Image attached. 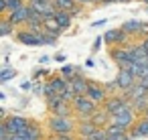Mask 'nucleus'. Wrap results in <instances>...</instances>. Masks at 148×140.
Returning a JSON list of instances; mask_svg holds the SVG:
<instances>
[{
    "mask_svg": "<svg viewBox=\"0 0 148 140\" xmlns=\"http://www.w3.org/2000/svg\"><path fill=\"white\" fill-rule=\"evenodd\" d=\"M79 124H75L73 116H53L47 120V128L53 134H73Z\"/></svg>",
    "mask_w": 148,
    "mask_h": 140,
    "instance_id": "nucleus-1",
    "label": "nucleus"
},
{
    "mask_svg": "<svg viewBox=\"0 0 148 140\" xmlns=\"http://www.w3.org/2000/svg\"><path fill=\"white\" fill-rule=\"evenodd\" d=\"M136 116H138V114L134 112V108H132V100H130V102L124 104V108H122L118 114L112 116V122H110V124H118V126L130 130V128L136 124Z\"/></svg>",
    "mask_w": 148,
    "mask_h": 140,
    "instance_id": "nucleus-2",
    "label": "nucleus"
},
{
    "mask_svg": "<svg viewBox=\"0 0 148 140\" xmlns=\"http://www.w3.org/2000/svg\"><path fill=\"white\" fill-rule=\"evenodd\" d=\"M71 104H73L75 116H81L83 120H85V118H89V116L97 110V106H99V104H95L89 95H75V100H73Z\"/></svg>",
    "mask_w": 148,
    "mask_h": 140,
    "instance_id": "nucleus-3",
    "label": "nucleus"
},
{
    "mask_svg": "<svg viewBox=\"0 0 148 140\" xmlns=\"http://www.w3.org/2000/svg\"><path fill=\"white\" fill-rule=\"evenodd\" d=\"M112 59L116 61L118 67H130L132 61H134V53H132V47H120V45H114L112 51H110Z\"/></svg>",
    "mask_w": 148,
    "mask_h": 140,
    "instance_id": "nucleus-4",
    "label": "nucleus"
},
{
    "mask_svg": "<svg viewBox=\"0 0 148 140\" xmlns=\"http://www.w3.org/2000/svg\"><path fill=\"white\" fill-rule=\"evenodd\" d=\"M43 87H45V89H43L45 95H51V93H63V91H67V89L71 87V81L65 79L63 75H55V77H51Z\"/></svg>",
    "mask_w": 148,
    "mask_h": 140,
    "instance_id": "nucleus-5",
    "label": "nucleus"
},
{
    "mask_svg": "<svg viewBox=\"0 0 148 140\" xmlns=\"http://www.w3.org/2000/svg\"><path fill=\"white\" fill-rule=\"evenodd\" d=\"M16 39H18V43H23L27 47H41V45H45L43 33H35V31H29V29L18 31L16 33Z\"/></svg>",
    "mask_w": 148,
    "mask_h": 140,
    "instance_id": "nucleus-6",
    "label": "nucleus"
},
{
    "mask_svg": "<svg viewBox=\"0 0 148 140\" xmlns=\"http://www.w3.org/2000/svg\"><path fill=\"white\" fill-rule=\"evenodd\" d=\"M2 122H4V126L8 128L10 134H23V132L33 124L29 118H23V116H10V118L2 120Z\"/></svg>",
    "mask_w": 148,
    "mask_h": 140,
    "instance_id": "nucleus-7",
    "label": "nucleus"
},
{
    "mask_svg": "<svg viewBox=\"0 0 148 140\" xmlns=\"http://www.w3.org/2000/svg\"><path fill=\"white\" fill-rule=\"evenodd\" d=\"M116 79H118V85H120V91H124V89H132L134 85H136V75H134V71L132 69H128V67H120V71H118V75H116Z\"/></svg>",
    "mask_w": 148,
    "mask_h": 140,
    "instance_id": "nucleus-8",
    "label": "nucleus"
},
{
    "mask_svg": "<svg viewBox=\"0 0 148 140\" xmlns=\"http://www.w3.org/2000/svg\"><path fill=\"white\" fill-rule=\"evenodd\" d=\"M87 95H89L95 104H99V106H103V102L110 97V93H108L106 85H99L97 81H91V79H89V89H87Z\"/></svg>",
    "mask_w": 148,
    "mask_h": 140,
    "instance_id": "nucleus-9",
    "label": "nucleus"
},
{
    "mask_svg": "<svg viewBox=\"0 0 148 140\" xmlns=\"http://www.w3.org/2000/svg\"><path fill=\"white\" fill-rule=\"evenodd\" d=\"M126 102H130V100H126L122 93H114V95H110V97L103 102V106H101V108H103L110 116H114V114H118V112L124 108V104H126Z\"/></svg>",
    "mask_w": 148,
    "mask_h": 140,
    "instance_id": "nucleus-10",
    "label": "nucleus"
},
{
    "mask_svg": "<svg viewBox=\"0 0 148 140\" xmlns=\"http://www.w3.org/2000/svg\"><path fill=\"white\" fill-rule=\"evenodd\" d=\"M29 4L33 6V10H37L39 14H43L45 19H51V16L57 14V6H55V2H47V0H31Z\"/></svg>",
    "mask_w": 148,
    "mask_h": 140,
    "instance_id": "nucleus-11",
    "label": "nucleus"
},
{
    "mask_svg": "<svg viewBox=\"0 0 148 140\" xmlns=\"http://www.w3.org/2000/svg\"><path fill=\"white\" fill-rule=\"evenodd\" d=\"M31 12H33V6L31 4H25V6H21L16 12H12V14H8V21L16 27V25H25L27 21H29V16H31Z\"/></svg>",
    "mask_w": 148,
    "mask_h": 140,
    "instance_id": "nucleus-12",
    "label": "nucleus"
},
{
    "mask_svg": "<svg viewBox=\"0 0 148 140\" xmlns=\"http://www.w3.org/2000/svg\"><path fill=\"white\" fill-rule=\"evenodd\" d=\"M106 132H108V140H130L132 138L128 134V130L122 128V126H118V124H108Z\"/></svg>",
    "mask_w": 148,
    "mask_h": 140,
    "instance_id": "nucleus-13",
    "label": "nucleus"
},
{
    "mask_svg": "<svg viewBox=\"0 0 148 140\" xmlns=\"http://www.w3.org/2000/svg\"><path fill=\"white\" fill-rule=\"evenodd\" d=\"M71 89L77 93V95H87V89H89V79L85 75H77L71 79Z\"/></svg>",
    "mask_w": 148,
    "mask_h": 140,
    "instance_id": "nucleus-14",
    "label": "nucleus"
},
{
    "mask_svg": "<svg viewBox=\"0 0 148 140\" xmlns=\"http://www.w3.org/2000/svg\"><path fill=\"white\" fill-rule=\"evenodd\" d=\"M132 138H140V136H148V116H140L136 120V124L130 130Z\"/></svg>",
    "mask_w": 148,
    "mask_h": 140,
    "instance_id": "nucleus-15",
    "label": "nucleus"
},
{
    "mask_svg": "<svg viewBox=\"0 0 148 140\" xmlns=\"http://www.w3.org/2000/svg\"><path fill=\"white\" fill-rule=\"evenodd\" d=\"M97 128H99V126H97L93 120L85 118V120H81V124L77 126V134H79L81 138H91V134H93Z\"/></svg>",
    "mask_w": 148,
    "mask_h": 140,
    "instance_id": "nucleus-16",
    "label": "nucleus"
},
{
    "mask_svg": "<svg viewBox=\"0 0 148 140\" xmlns=\"http://www.w3.org/2000/svg\"><path fill=\"white\" fill-rule=\"evenodd\" d=\"M89 120H93V122H95L99 128H106V126L112 122V116H110V114H108L103 108H97V110H95V112L89 116Z\"/></svg>",
    "mask_w": 148,
    "mask_h": 140,
    "instance_id": "nucleus-17",
    "label": "nucleus"
},
{
    "mask_svg": "<svg viewBox=\"0 0 148 140\" xmlns=\"http://www.w3.org/2000/svg\"><path fill=\"white\" fill-rule=\"evenodd\" d=\"M49 112H51L53 116H73V114H75L71 102H61V104H57L55 108H51Z\"/></svg>",
    "mask_w": 148,
    "mask_h": 140,
    "instance_id": "nucleus-18",
    "label": "nucleus"
},
{
    "mask_svg": "<svg viewBox=\"0 0 148 140\" xmlns=\"http://www.w3.org/2000/svg\"><path fill=\"white\" fill-rule=\"evenodd\" d=\"M132 108H134V112H136L138 116H144L146 110H148V93H146V95H140V97H136V100H132Z\"/></svg>",
    "mask_w": 148,
    "mask_h": 140,
    "instance_id": "nucleus-19",
    "label": "nucleus"
},
{
    "mask_svg": "<svg viewBox=\"0 0 148 140\" xmlns=\"http://www.w3.org/2000/svg\"><path fill=\"white\" fill-rule=\"evenodd\" d=\"M23 136H25V140H43V132H41L39 124H35V122L23 132Z\"/></svg>",
    "mask_w": 148,
    "mask_h": 140,
    "instance_id": "nucleus-20",
    "label": "nucleus"
},
{
    "mask_svg": "<svg viewBox=\"0 0 148 140\" xmlns=\"http://www.w3.org/2000/svg\"><path fill=\"white\" fill-rule=\"evenodd\" d=\"M55 19H57V23L63 27V31H65V29H69V27H71V21H73L71 12H67V10H57Z\"/></svg>",
    "mask_w": 148,
    "mask_h": 140,
    "instance_id": "nucleus-21",
    "label": "nucleus"
},
{
    "mask_svg": "<svg viewBox=\"0 0 148 140\" xmlns=\"http://www.w3.org/2000/svg\"><path fill=\"white\" fill-rule=\"evenodd\" d=\"M45 31H49V33H53V35H61V31H63V27L57 23V19L55 16H51V19H45Z\"/></svg>",
    "mask_w": 148,
    "mask_h": 140,
    "instance_id": "nucleus-22",
    "label": "nucleus"
},
{
    "mask_svg": "<svg viewBox=\"0 0 148 140\" xmlns=\"http://www.w3.org/2000/svg\"><path fill=\"white\" fill-rule=\"evenodd\" d=\"M140 27H142V23H140V21H134V19H132V21H126V23H124V25H122L120 29H124V31H126L128 35H138Z\"/></svg>",
    "mask_w": 148,
    "mask_h": 140,
    "instance_id": "nucleus-23",
    "label": "nucleus"
},
{
    "mask_svg": "<svg viewBox=\"0 0 148 140\" xmlns=\"http://www.w3.org/2000/svg\"><path fill=\"white\" fill-rule=\"evenodd\" d=\"M53 2H55L57 10H67V12H71L77 6V0H53Z\"/></svg>",
    "mask_w": 148,
    "mask_h": 140,
    "instance_id": "nucleus-24",
    "label": "nucleus"
},
{
    "mask_svg": "<svg viewBox=\"0 0 148 140\" xmlns=\"http://www.w3.org/2000/svg\"><path fill=\"white\" fill-rule=\"evenodd\" d=\"M120 31H122V29H110V31L103 35V41H106V43H110V45H118Z\"/></svg>",
    "mask_w": 148,
    "mask_h": 140,
    "instance_id": "nucleus-25",
    "label": "nucleus"
},
{
    "mask_svg": "<svg viewBox=\"0 0 148 140\" xmlns=\"http://www.w3.org/2000/svg\"><path fill=\"white\" fill-rule=\"evenodd\" d=\"M59 75H63L65 79H69V81H71L73 77H77V75H79V71H77L75 67H71V65H63V67H61V71H59Z\"/></svg>",
    "mask_w": 148,
    "mask_h": 140,
    "instance_id": "nucleus-26",
    "label": "nucleus"
},
{
    "mask_svg": "<svg viewBox=\"0 0 148 140\" xmlns=\"http://www.w3.org/2000/svg\"><path fill=\"white\" fill-rule=\"evenodd\" d=\"M4 2H6V12H8V14L16 12L21 6H25V4H27L25 0H4Z\"/></svg>",
    "mask_w": 148,
    "mask_h": 140,
    "instance_id": "nucleus-27",
    "label": "nucleus"
},
{
    "mask_svg": "<svg viewBox=\"0 0 148 140\" xmlns=\"http://www.w3.org/2000/svg\"><path fill=\"white\" fill-rule=\"evenodd\" d=\"M14 31V25L6 19V21H0V35H2V37H8L10 33Z\"/></svg>",
    "mask_w": 148,
    "mask_h": 140,
    "instance_id": "nucleus-28",
    "label": "nucleus"
},
{
    "mask_svg": "<svg viewBox=\"0 0 148 140\" xmlns=\"http://www.w3.org/2000/svg\"><path fill=\"white\" fill-rule=\"evenodd\" d=\"M61 102H65V100H63V93H51V95H47V108H49V110L55 108V106L61 104Z\"/></svg>",
    "mask_w": 148,
    "mask_h": 140,
    "instance_id": "nucleus-29",
    "label": "nucleus"
},
{
    "mask_svg": "<svg viewBox=\"0 0 148 140\" xmlns=\"http://www.w3.org/2000/svg\"><path fill=\"white\" fill-rule=\"evenodd\" d=\"M14 75H16V71H14V69H10V67H6L2 73H0V81L6 83V81H8V79H12Z\"/></svg>",
    "mask_w": 148,
    "mask_h": 140,
    "instance_id": "nucleus-30",
    "label": "nucleus"
},
{
    "mask_svg": "<svg viewBox=\"0 0 148 140\" xmlns=\"http://www.w3.org/2000/svg\"><path fill=\"white\" fill-rule=\"evenodd\" d=\"M106 89H108V93H110V95H114L116 91H120V85H118V79H114V81H110V83L106 85Z\"/></svg>",
    "mask_w": 148,
    "mask_h": 140,
    "instance_id": "nucleus-31",
    "label": "nucleus"
},
{
    "mask_svg": "<svg viewBox=\"0 0 148 140\" xmlns=\"http://www.w3.org/2000/svg\"><path fill=\"white\" fill-rule=\"evenodd\" d=\"M57 136V140H77L73 134H55Z\"/></svg>",
    "mask_w": 148,
    "mask_h": 140,
    "instance_id": "nucleus-32",
    "label": "nucleus"
},
{
    "mask_svg": "<svg viewBox=\"0 0 148 140\" xmlns=\"http://www.w3.org/2000/svg\"><path fill=\"white\" fill-rule=\"evenodd\" d=\"M138 35H142V37H148V25H146V23H142V27H140Z\"/></svg>",
    "mask_w": 148,
    "mask_h": 140,
    "instance_id": "nucleus-33",
    "label": "nucleus"
},
{
    "mask_svg": "<svg viewBox=\"0 0 148 140\" xmlns=\"http://www.w3.org/2000/svg\"><path fill=\"white\" fill-rule=\"evenodd\" d=\"M101 43H103V37H97V39L93 41V51H97V49L101 47Z\"/></svg>",
    "mask_w": 148,
    "mask_h": 140,
    "instance_id": "nucleus-34",
    "label": "nucleus"
},
{
    "mask_svg": "<svg viewBox=\"0 0 148 140\" xmlns=\"http://www.w3.org/2000/svg\"><path fill=\"white\" fill-rule=\"evenodd\" d=\"M106 23H108V21H106V19H101V21H95V23H93L91 27H95V29H97V27H103Z\"/></svg>",
    "mask_w": 148,
    "mask_h": 140,
    "instance_id": "nucleus-35",
    "label": "nucleus"
},
{
    "mask_svg": "<svg viewBox=\"0 0 148 140\" xmlns=\"http://www.w3.org/2000/svg\"><path fill=\"white\" fill-rule=\"evenodd\" d=\"M10 140H25L23 134H10Z\"/></svg>",
    "mask_w": 148,
    "mask_h": 140,
    "instance_id": "nucleus-36",
    "label": "nucleus"
},
{
    "mask_svg": "<svg viewBox=\"0 0 148 140\" xmlns=\"http://www.w3.org/2000/svg\"><path fill=\"white\" fill-rule=\"evenodd\" d=\"M21 87H23V91H29V89H31V81H25Z\"/></svg>",
    "mask_w": 148,
    "mask_h": 140,
    "instance_id": "nucleus-37",
    "label": "nucleus"
},
{
    "mask_svg": "<svg viewBox=\"0 0 148 140\" xmlns=\"http://www.w3.org/2000/svg\"><path fill=\"white\" fill-rule=\"evenodd\" d=\"M79 12H81V8H79V6H75V8H73V10H71V16H77V14H79Z\"/></svg>",
    "mask_w": 148,
    "mask_h": 140,
    "instance_id": "nucleus-38",
    "label": "nucleus"
},
{
    "mask_svg": "<svg viewBox=\"0 0 148 140\" xmlns=\"http://www.w3.org/2000/svg\"><path fill=\"white\" fill-rule=\"evenodd\" d=\"M140 83H142V85H144V87L148 89V77H144V79H140Z\"/></svg>",
    "mask_w": 148,
    "mask_h": 140,
    "instance_id": "nucleus-39",
    "label": "nucleus"
},
{
    "mask_svg": "<svg viewBox=\"0 0 148 140\" xmlns=\"http://www.w3.org/2000/svg\"><path fill=\"white\" fill-rule=\"evenodd\" d=\"M89 2H93V0H77V4H89Z\"/></svg>",
    "mask_w": 148,
    "mask_h": 140,
    "instance_id": "nucleus-40",
    "label": "nucleus"
},
{
    "mask_svg": "<svg viewBox=\"0 0 148 140\" xmlns=\"http://www.w3.org/2000/svg\"><path fill=\"white\" fill-rule=\"evenodd\" d=\"M140 43H142V45H144V47H146V49H148V37H144V39H142V41H140Z\"/></svg>",
    "mask_w": 148,
    "mask_h": 140,
    "instance_id": "nucleus-41",
    "label": "nucleus"
},
{
    "mask_svg": "<svg viewBox=\"0 0 148 140\" xmlns=\"http://www.w3.org/2000/svg\"><path fill=\"white\" fill-rule=\"evenodd\" d=\"M47 140H57V136H55V134H53V136H51V138H47Z\"/></svg>",
    "mask_w": 148,
    "mask_h": 140,
    "instance_id": "nucleus-42",
    "label": "nucleus"
},
{
    "mask_svg": "<svg viewBox=\"0 0 148 140\" xmlns=\"http://www.w3.org/2000/svg\"><path fill=\"white\" fill-rule=\"evenodd\" d=\"M93 2H97V4H101V2H103V0H93Z\"/></svg>",
    "mask_w": 148,
    "mask_h": 140,
    "instance_id": "nucleus-43",
    "label": "nucleus"
},
{
    "mask_svg": "<svg viewBox=\"0 0 148 140\" xmlns=\"http://www.w3.org/2000/svg\"><path fill=\"white\" fill-rule=\"evenodd\" d=\"M81 140H93V138H81Z\"/></svg>",
    "mask_w": 148,
    "mask_h": 140,
    "instance_id": "nucleus-44",
    "label": "nucleus"
},
{
    "mask_svg": "<svg viewBox=\"0 0 148 140\" xmlns=\"http://www.w3.org/2000/svg\"><path fill=\"white\" fill-rule=\"evenodd\" d=\"M142 2H144V4H148V0H142Z\"/></svg>",
    "mask_w": 148,
    "mask_h": 140,
    "instance_id": "nucleus-45",
    "label": "nucleus"
},
{
    "mask_svg": "<svg viewBox=\"0 0 148 140\" xmlns=\"http://www.w3.org/2000/svg\"><path fill=\"white\" fill-rule=\"evenodd\" d=\"M144 116H148V110H146V114H144Z\"/></svg>",
    "mask_w": 148,
    "mask_h": 140,
    "instance_id": "nucleus-46",
    "label": "nucleus"
},
{
    "mask_svg": "<svg viewBox=\"0 0 148 140\" xmlns=\"http://www.w3.org/2000/svg\"><path fill=\"white\" fill-rule=\"evenodd\" d=\"M120 2H126V0H120Z\"/></svg>",
    "mask_w": 148,
    "mask_h": 140,
    "instance_id": "nucleus-47",
    "label": "nucleus"
},
{
    "mask_svg": "<svg viewBox=\"0 0 148 140\" xmlns=\"http://www.w3.org/2000/svg\"><path fill=\"white\" fill-rule=\"evenodd\" d=\"M47 2H53V0H47Z\"/></svg>",
    "mask_w": 148,
    "mask_h": 140,
    "instance_id": "nucleus-48",
    "label": "nucleus"
}]
</instances>
